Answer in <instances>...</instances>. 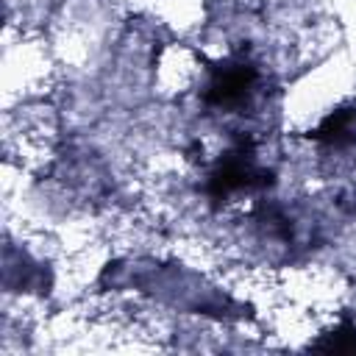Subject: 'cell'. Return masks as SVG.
I'll return each mask as SVG.
<instances>
[{
    "label": "cell",
    "mask_w": 356,
    "mask_h": 356,
    "mask_svg": "<svg viewBox=\"0 0 356 356\" xmlns=\"http://www.w3.org/2000/svg\"><path fill=\"white\" fill-rule=\"evenodd\" d=\"M203 103L220 114H242L261 92V72L250 56L234 53L211 64L203 78Z\"/></svg>",
    "instance_id": "cell-1"
},
{
    "label": "cell",
    "mask_w": 356,
    "mask_h": 356,
    "mask_svg": "<svg viewBox=\"0 0 356 356\" xmlns=\"http://www.w3.org/2000/svg\"><path fill=\"white\" fill-rule=\"evenodd\" d=\"M314 348L320 350H342V353H356V323L342 320L339 325H334V331L325 334L323 342H317Z\"/></svg>",
    "instance_id": "cell-2"
}]
</instances>
